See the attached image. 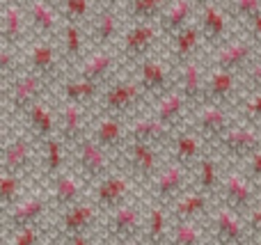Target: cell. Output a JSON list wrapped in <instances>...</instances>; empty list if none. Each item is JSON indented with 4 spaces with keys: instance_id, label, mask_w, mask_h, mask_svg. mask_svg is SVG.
I'll use <instances>...</instances> for the list:
<instances>
[{
    "instance_id": "1",
    "label": "cell",
    "mask_w": 261,
    "mask_h": 245,
    "mask_svg": "<svg viewBox=\"0 0 261 245\" xmlns=\"http://www.w3.org/2000/svg\"><path fill=\"white\" fill-rule=\"evenodd\" d=\"M147 99V92L142 90L138 78H119L113 80L103 90L99 103H101V115H115V117H126V115L135 113L140 103Z\"/></svg>"
},
{
    "instance_id": "2",
    "label": "cell",
    "mask_w": 261,
    "mask_h": 245,
    "mask_svg": "<svg viewBox=\"0 0 261 245\" xmlns=\"http://www.w3.org/2000/svg\"><path fill=\"white\" fill-rule=\"evenodd\" d=\"M206 232L213 245H252L245 218L222 204L216 206L206 218Z\"/></svg>"
},
{
    "instance_id": "3",
    "label": "cell",
    "mask_w": 261,
    "mask_h": 245,
    "mask_svg": "<svg viewBox=\"0 0 261 245\" xmlns=\"http://www.w3.org/2000/svg\"><path fill=\"white\" fill-rule=\"evenodd\" d=\"M220 204L227 206L229 211L239 215H248L250 211L261 202V190L259 186L248 177V174H241V172H227L225 179H222V186H220Z\"/></svg>"
},
{
    "instance_id": "4",
    "label": "cell",
    "mask_w": 261,
    "mask_h": 245,
    "mask_svg": "<svg viewBox=\"0 0 261 245\" xmlns=\"http://www.w3.org/2000/svg\"><path fill=\"white\" fill-rule=\"evenodd\" d=\"M144 215L133 202L115 209L106 215L103 223V243L106 245H126L135 238H142Z\"/></svg>"
},
{
    "instance_id": "5",
    "label": "cell",
    "mask_w": 261,
    "mask_h": 245,
    "mask_svg": "<svg viewBox=\"0 0 261 245\" xmlns=\"http://www.w3.org/2000/svg\"><path fill=\"white\" fill-rule=\"evenodd\" d=\"M48 85L50 83L46 80V78H41L39 73L30 71V69H23V71L5 87V90H7V96H5L7 110L12 115H25L37 101L44 99Z\"/></svg>"
},
{
    "instance_id": "6",
    "label": "cell",
    "mask_w": 261,
    "mask_h": 245,
    "mask_svg": "<svg viewBox=\"0 0 261 245\" xmlns=\"http://www.w3.org/2000/svg\"><path fill=\"white\" fill-rule=\"evenodd\" d=\"M234 126L229 105L199 103L190 113V128L208 145H218L229 128Z\"/></svg>"
},
{
    "instance_id": "7",
    "label": "cell",
    "mask_w": 261,
    "mask_h": 245,
    "mask_svg": "<svg viewBox=\"0 0 261 245\" xmlns=\"http://www.w3.org/2000/svg\"><path fill=\"white\" fill-rule=\"evenodd\" d=\"M188 188H193V170L188 165H181L170 160L151 181V202L170 206L176 197H181Z\"/></svg>"
},
{
    "instance_id": "8",
    "label": "cell",
    "mask_w": 261,
    "mask_h": 245,
    "mask_svg": "<svg viewBox=\"0 0 261 245\" xmlns=\"http://www.w3.org/2000/svg\"><path fill=\"white\" fill-rule=\"evenodd\" d=\"M76 165L78 174L85 177L87 181H101L103 177H108L113 172V160L115 154L99 145L92 135H85L83 140H78L76 145Z\"/></svg>"
},
{
    "instance_id": "9",
    "label": "cell",
    "mask_w": 261,
    "mask_h": 245,
    "mask_svg": "<svg viewBox=\"0 0 261 245\" xmlns=\"http://www.w3.org/2000/svg\"><path fill=\"white\" fill-rule=\"evenodd\" d=\"M135 179L124 172H110L101 181L94 183V204L101 209V213H113L115 209L128 204L135 193Z\"/></svg>"
},
{
    "instance_id": "10",
    "label": "cell",
    "mask_w": 261,
    "mask_h": 245,
    "mask_svg": "<svg viewBox=\"0 0 261 245\" xmlns=\"http://www.w3.org/2000/svg\"><path fill=\"white\" fill-rule=\"evenodd\" d=\"M158 37H161L158 23H133L130 28H126L122 44H119L122 62L140 64L142 60H147L151 55V50L156 48Z\"/></svg>"
},
{
    "instance_id": "11",
    "label": "cell",
    "mask_w": 261,
    "mask_h": 245,
    "mask_svg": "<svg viewBox=\"0 0 261 245\" xmlns=\"http://www.w3.org/2000/svg\"><path fill=\"white\" fill-rule=\"evenodd\" d=\"M101 209L94 202H78V204L69 206V209L60 211L58 225H55V234L58 236H76V234H94L99 227Z\"/></svg>"
},
{
    "instance_id": "12",
    "label": "cell",
    "mask_w": 261,
    "mask_h": 245,
    "mask_svg": "<svg viewBox=\"0 0 261 245\" xmlns=\"http://www.w3.org/2000/svg\"><path fill=\"white\" fill-rule=\"evenodd\" d=\"M257 46L252 44V39H243V37H231L229 41L213 50V69H225V71L234 73H245L250 69V64L257 60Z\"/></svg>"
},
{
    "instance_id": "13",
    "label": "cell",
    "mask_w": 261,
    "mask_h": 245,
    "mask_svg": "<svg viewBox=\"0 0 261 245\" xmlns=\"http://www.w3.org/2000/svg\"><path fill=\"white\" fill-rule=\"evenodd\" d=\"M216 147L234 160H248L261 147V128L257 124H248V122L234 124Z\"/></svg>"
},
{
    "instance_id": "14",
    "label": "cell",
    "mask_w": 261,
    "mask_h": 245,
    "mask_svg": "<svg viewBox=\"0 0 261 245\" xmlns=\"http://www.w3.org/2000/svg\"><path fill=\"white\" fill-rule=\"evenodd\" d=\"M48 209H53L48 195H44V193L25 195L14 209H9L7 213H3L5 215V225H3L5 232L12 234V232H16V229L30 227V225H44L46 211Z\"/></svg>"
},
{
    "instance_id": "15",
    "label": "cell",
    "mask_w": 261,
    "mask_h": 245,
    "mask_svg": "<svg viewBox=\"0 0 261 245\" xmlns=\"http://www.w3.org/2000/svg\"><path fill=\"white\" fill-rule=\"evenodd\" d=\"M35 142H39L35 135L30 133H16L14 138L5 140L3 145V172H12V174H23L35 165Z\"/></svg>"
},
{
    "instance_id": "16",
    "label": "cell",
    "mask_w": 261,
    "mask_h": 245,
    "mask_svg": "<svg viewBox=\"0 0 261 245\" xmlns=\"http://www.w3.org/2000/svg\"><path fill=\"white\" fill-rule=\"evenodd\" d=\"M138 80L151 99H161L176 90V76L172 73V69L163 60L151 58V55L138 64Z\"/></svg>"
},
{
    "instance_id": "17",
    "label": "cell",
    "mask_w": 261,
    "mask_h": 245,
    "mask_svg": "<svg viewBox=\"0 0 261 245\" xmlns=\"http://www.w3.org/2000/svg\"><path fill=\"white\" fill-rule=\"evenodd\" d=\"M119 64H122V55H119V50H115V48H94L81 60L76 73L83 76V78H90V80L99 83L101 87H108Z\"/></svg>"
},
{
    "instance_id": "18",
    "label": "cell",
    "mask_w": 261,
    "mask_h": 245,
    "mask_svg": "<svg viewBox=\"0 0 261 245\" xmlns=\"http://www.w3.org/2000/svg\"><path fill=\"white\" fill-rule=\"evenodd\" d=\"M199 16H197V23H199V30H202V37H204V44L208 48H220L225 41H229V21L231 16L227 14L225 5H220V0L216 3L206 5V7L197 9Z\"/></svg>"
},
{
    "instance_id": "19",
    "label": "cell",
    "mask_w": 261,
    "mask_h": 245,
    "mask_svg": "<svg viewBox=\"0 0 261 245\" xmlns=\"http://www.w3.org/2000/svg\"><path fill=\"white\" fill-rule=\"evenodd\" d=\"M122 156L126 158V168L130 170V177L140 181H153L161 172V156L158 147L144 145V142H126L122 149Z\"/></svg>"
},
{
    "instance_id": "20",
    "label": "cell",
    "mask_w": 261,
    "mask_h": 245,
    "mask_svg": "<svg viewBox=\"0 0 261 245\" xmlns=\"http://www.w3.org/2000/svg\"><path fill=\"white\" fill-rule=\"evenodd\" d=\"M62 64H64V58H62V53L55 48L53 39H37L25 53V69L39 73V76L46 78L48 83L58 80Z\"/></svg>"
},
{
    "instance_id": "21",
    "label": "cell",
    "mask_w": 261,
    "mask_h": 245,
    "mask_svg": "<svg viewBox=\"0 0 261 245\" xmlns=\"http://www.w3.org/2000/svg\"><path fill=\"white\" fill-rule=\"evenodd\" d=\"M25 14L30 30L37 35V39H55L62 32L60 23H64V18L58 5L48 3V0H30L25 5Z\"/></svg>"
},
{
    "instance_id": "22",
    "label": "cell",
    "mask_w": 261,
    "mask_h": 245,
    "mask_svg": "<svg viewBox=\"0 0 261 245\" xmlns=\"http://www.w3.org/2000/svg\"><path fill=\"white\" fill-rule=\"evenodd\" d=\"M85 183H87L85 177L71 174V172H62L58 177H53L50 179L48 193H46L50 200V206L58 211H64L69 206L83 202L85 200Z\"/></svg>"
},
{
    "instance_id": "23",
    "label": "cell",
    "mask_w": 261,
    "mask_h": 245,
    "mask_svg": "<svg viewBox=\"0 0 261 245\" xmlns=\"http://www.w3.org/2000/svg\"><path fill=\"white\" fill-rule=\"evenodd\" d=\"M211 195L188 188L181 197H176L167 209H170V218L172 223H188V220H204L211 215Z\"/></svg>"
},
{
    "instance_id": "24",
    "label": "cell",
    "mask_w": 261,
    "mask_h": 245,
    "mask_svg": "<svg viewBox=\"0 0 261 245\" xmlns=\"http://www.w3.org/2000/svg\"><path fill=\"white\" fill-rule=\"evenodd\" d=\"M241 76L225 69H211L206 73V90H204V103L216 105H234L236 92H239Z\"/></svg>"
},
{
    "instance_id": "25",
    "label": "cell",
    "mask_w": 261,
    "mask_h": 245,
    "mask_svg": "<svg viewBox=\"0 0 261 245\" xmlns=\"http://www.w3.org/2000/svg\"><path fill=\"white\" fill-rule=\"evenodd\" d=\"M28 14L25 7L14 3L3 5V21H0V37H3V46L9 48H21V44L25 41L28 35Z\"/></svg>"
},
{
    "instance_id": "26",
    "label": "cell",
    "mask_w": 261,
    "mask_h": 245,
    "mask_svg": "<svg viewBox=\"0 0 261 245\" xmlns=\"http://www.w3.org/2000/svg\"><path fill=\"white\" fill-rule=\"evenodd\" d=\"M176 90L188 99L190 108L204 103V90H206V73L199 67L197 60L176 67Z\"/></svg>"
},
{
    "instance_id": "27",
    "label": "cell",
    "mask_w": 261,
    "mask_h": 245,
    "mask_svg": "<svg viewBox=\"0 0 261 245\" xmlns=\"http://www.w3.org/2000/svg\"><path fill=\"white\" fill-rule=\"evenodd\" d=\"M174 131L170 126L161 122L156 115H140L130 122L128 126V140L130 142H144V145H153V147H161L163 142L172 140Z\"/></svg>"
},
{
    "instance_id": "28",
    "label": "cell",
    "mask_w": 261,
    "mask_h": 245,
    "mask_svg": "<svg viewBox=\"0 0 261 245\" xmlns=\"http://www.w3.org/2000/svg\"><path fill=\"white\" fill-rule=\"evenodd\" d=\"M122 35V21L117 9H99L90 23V39L94 48H113Z\"/></svg>"
},
{
    "instance_id": "29",
    "label": "cell",
    "mask_w": 261,
    "mask_h": 245,
    "mask_svg": "<svg viewBox=\"0 0 261 245\" xmlns=\"http://www.w3.org/2000/svg\"><path fill=\"white\" fill-rule=\"evenodd\" d=\"M222 165L213 154H204L197 163L193 165V188L204 195L216 197L222 186Z\"/></svg>"
},
{
    "instance_id": "30",
    "label": "cell",
    "mask_w": 261,
    "mask_h": 245,
    "mask_svg": "<svg viewBox=\"0 0 261 245\" xmlns=\"http://www.w3.org/2000/svg\"><path fill=\"white\" fill-rule=\"evenodd\" d=\"M87 113L81 103H64L58 113V135L69 145H76L78 140L87 135Z\"/></svg>"
},
{
    "instance_id": "31",
    "label": "cell",
    "mask_w": 261,
    "mask_h": 245,
    "mask_svg": "<svg viewBox=\"0 0 261 245\" xmlns=\"http://www.w3.org/2000/svg\"><path fill=\"white\" fill-rule=\"evenodd\" d=\"M92 138H94L103 149L117 154V151L124 149V145L128 142V126H124L122 117L101 115L96 126H94V131H92Z\"/></svg>"
},
{
    "instance_id": "32",
    "label": "cell",
    "mask_w": 261,
    "mask_h": 245,
    "mask_svg": "<svg viewBox=\"0 0 261 245\" xmlns=\"http://www.w3.org/2000/svg\"><path fill=\"white\" fill-rule=\"evenodd\" d=\"M172 232V218H170V209L165 204L151 202L147 215H144V232L142 238L147 241V245H167Z\"/></svg>"
},
{
    "instance_id": "33",
    "label": "cell",
    "mask_w": 261,
    "mask_h": 245,
    "mask_svg": "<svg viewBox=\"0 0 261 245\" xmlns=\"http://www.w3.org/2000/svg\"><path fill=\"white\" fill-rule=\"evenodd\" d=\"M23 117H25V122H28V133L35 135L39 142L48 140V138H55V133H58V113H55L44 99L37 101Z\"/></svg>"
},
{
    "instance_id": "34",
    "label": "cell",
    "mask_w": 261,
    "mask_h": 245,
    "mask_svg": "<svg viewBox=\"0 0 261 245\" xmlns=\"http://www.w3.org/2000/svg\"><path fill=\"white\" fill-rule=\"evenodd\" d=\"M172 156L176 163L188 165L193 170V165L204 156V140L193 131V128H179L172 135Z\"/></svg>"
},
{
    "instance_id": "35",
    "label": "cell",
    "mask_w": 261,
    "mask_h": 245,
    "mask_svg": "<svg viewBox=\"0 0 261 245\" xmlns=\"http://www.w3.org/2000/svg\"><path fill=\"white\" fill-rule=\"evenodd\" d=\"M172 60H174L176 67L181 64L190 62V60H197V53H199V46H202L204 37H202V30H199V23H190L186 25L181 32H176L172 37Z\"/></svg>"
},
{
    "instance_id": "36",
    "label": "cell",
    "mask_w": 261,
    "mask_h": 245,
    "mask_svg": "<svg viewBox=\"0 0 261 245\" xmlns=\"http://www.w3.org/2000/svg\"><path fill=\"white\" fill-rule=\"evenodd\" d=\"M197 9V5L193 0H172L167 5V9L163 12V16L158 18V28L161 35L172 39L176 32H181L186 25L193 23V12Z\"/></svg>"
},
{
    "instance_id": "37",
    "label": "cell",
    "mask_w": 261,
    "mask_h": 245,
    "mask_svg": "<svg viewBox=\"0 0 261 245\" xmlns=\"http://www.w3.org/2000/svg\"><path fill=\"white\" fill-rule=\"evenodd\" d=\"M188 110H193V108H190V103H188V99H186L179 90H172L170 94L156 99L153 115H156V117L161 119L165 126H170L172 131H174V128H179V124L184 122V117H186V113H188Z\"/></svg>"
},
{
    "instance_id": "38",
    "label": "cell",
    "mask_w": 261,
    "mask_h": 245,
    "mask_svg": "<svg viewBox=\"0 0 261 245\" xmlns=\"http://www.w3.org/2000/svg\"><path fill=\"white\" fill-rule=\"evenodd\" d=\"M62 94H64V101L69 103H81V105H90L92 101L101 99V85L90 78H83V76H73V78H67L62 83Z\"/></svg>"
},
{
    "instance_id": "39",
    "label": "cell",
    "mask_w": 261,
    "mask_h": 245,
    "mask_svg": "<svg viewBox=\"0 0 261 245\" xmlns=\"http://www.w3.org/2000/svg\"><path fill=\"white\" fill-rule=\"evenodd\" d=\"M83 28L85 25H78V23H62V58H64V64H71V62H78V60L85 58L83 48H85V39H83Z\"/></svg>"
},
{
    "instance_id": "40",
    "label": "cell",
    "mask_w": 261,
    "mask_h": 245,
    "mask_svg": "<svg viewBox=\"0 0 261 245\" xmlns=\"http://www.w3.org/2000/svg\"><path fill=\"white\" fill-rule=\"evenodd\" d=\"M25 197V177L12 172H0V209L7 213Z\"/></svg>"
},
{
    "instance_id": "41",
    "label": "cell",
    "mask_w": 261,
    "mask_h": 245,
    "mask_svg": "<svg viewBox=\"0 0 261 245\" xmlns=\"http://www.w3.org/2000/svg\"><path fill=\"white\" fill-rule=\"evenodd\" d=\"M206 225L202 220H188V223H172V232L167 245H204L206 241Z\"/></svg>"
},
{
    "instance_id": "42",
    "label": "cell",
    "mask_w": 261,
    "mask_h": 245,
    "mask_svg": "<svg viewBox=\"0 0 261 245\" xmlns=\"http://www.w3.org/2000/svg\"><path fill=\"white\" fill-rule=\"evenodd\" d=\"M172 0H128L126 16L133 23H158Z\"/></svg>"
},
{
    "instance_id": "43",
    "label": "cell",
    "mask_w": 261,
    "mask_h": 245,
    "mask_svg": "<svg viewBox=\"0 0 261 245\" xmlns=\"http://www.w3.org/2000/svg\"><path fill=\"white\" fill-rule=\"evenodd\" d=\"M60 14L67 23H78V25H90L94 14L99 12L92 0H62L58 5Z\"/></svg>"
},
{
    "instance_id": "44",
    "label": "cell",
    "mask_w": 261,
    "mask_h": 245,
    "mask_svg": "<svg viewBox=\"0 0 261 245\" xmlns=\"http://www.w3.org/2000/svg\"><path fill=\"white\" fill-rule=\"evenodd\" d=\"M41 145H44V168L48 179L62 174L64 172V140L60 135H55L44 140Z\"/></svg>"
},
{
    "instance_id": "45",
    "label": "cell",
    "mask_w": 261,
    "mask_h": 245,
    "mask_svg": "<svg viewBox=\"0 0 261 245\" xmlns=\"http://www.w3.org/2000/svg\"><path fill=\"white\" fill-rule=\"evenodd\" d=\"M225 9L234 21L248 25L252 18L261 14V0H225Z\"/></svg>"
},
{
    "instance_id": "46",
    "label": "cell",
    "mask_w": 261,
    "mask_h": 245,
    "mask_svg": "<svg viewBox=\"0 0 261 245\" xmlns=\"http://www.w3.org/2000/svg\"><path fill=\"white\" fill-rule=\"evenodd\" d=\"M21 71L23 69H21V55H18V48L3 46V48H0V76H3V83L9 85Z\"/></svg>"
},
{
    "instance_id": "47",
    "label": "cell",
    "mask_w": 261,
    "mask_h": 245,
    "mask_svg": "<svg viewBox=\"0 0 261 245\" xmlns=\"http://www.w3.org/2000/svg\"><path fill=\"white\" fill-rule=\"evenodd\" d=\"M46 234V225H30V227L16 229V232L7 234V245H41Z\"/></svg>"
},
{
    "instance_id": "48",
    "label": "cell",
    "mask_w": 261,
    "mask_h": 245,
    "mask_svg": "<svg viewBox=\"0 0 261 245\" xmlns=\"http://www.w3.org/2000/svg\"><path fill=\"white\" fill-rule=\"evenodd\" d=\"M239 113L243 122L248 124H261V92H250L243 101L239 103Z\"/></svg>"
},
{
    "instance_id": "49",
    "label": "cell",
    "mask_w": 261,
    "mask_h": 245,
    "mask_svg": "<svg viewBox=\"0 0 261 245\" xmlns=\"http://www.w3.org/2000/svg\"><path fill=\"white\" fill-rule=\"evenodd\" d=\"M245 174L259 186V181H261V147L245 160Z\"/></svg>"
},
{
    "instance_id": "50",
    "label": "cell",
    "mask_w": 261,
    "mask_h": 245,
    "mask_svg": "<svg viewBox=\"0 0 261 245\" xmlns=\"http://www.w3.org/2000/svg\"><path fill=\"white\" fill-rule=\"evenodd\" d=\"M245 225H248V229H250V236H252V241L257 236H261V202L254 206L252 211H250L248 215H245Z\"/></svg>"
},
{
    "instance_id": "51",
    "label": "cell",
    "mask_w": 261,
    "mask_h": 245,
    "mask_svg": "<svg viewBox=\"0 0 261 245\" xmlns=\"http://www.w3.org/2000/svg\"><path fill=\"white\" fill-rule=\"evenodd\" d=\"M245 80L252 87V92H261V60H254L250 69L245 71Z\"/></svg>"
},
{
    "instance_id": "52",
    "label": "cell",
    "mask_w": 261,
    "mask_h": 245,
    "mask_svg": "<svg viewBox=\"0 0 261 245\" xmlns=\"http://www.w3.org/2000/svg\"><path fill=\"white\" fill-rule=\"evenodd\" d=\"M245 28H248V37L252 39V44L261 50V14L257 18H252V21H250Z\"/></svg>"
},
{
    "instance_id": "53",
    "label": "cell",
    "mask_w": 261,
    "mask_h": 245,
    "mask_svg": "<svg viewBox=\"0 0 261 245\" xmlns=\"http://www.w3.org/2000/svg\"><path fill=\"white\" fill-rule=\"evenodd\" d=\"M64 245H99L92 234H76V236H62Z\"/></svg>"
},
{
    "instance_id": "54",
    "label": "cell",
    "mask_w": 261,
    "mask_h": 245,
    "mask_svg": "<svg viewBox=\"0 0 261 245\" xmlns=\"http://www.w3.org/2000/svg\"><path fill=\"white\" fill-rule=\"evenodd\" d=\"M99 9H119L124 5V0H92Z\"/></svg>"
},
{
    "instance_id": "55",
    "label": "cell",
    "mask_w": 261,
    "mask_h": 245,
    "mask_svg": "<svg viewBox=\"0 0 261 245\" xmlns=\"http://www.w3.org/2000/svg\"><path fill=\"white\" fill-rule=\"evenodd\" d=\"M44 245H64V238H62V236H58V234H50L48 241H46Z\"/></svg>"
},
{
    "instance_id": "56",
    "label": "cell",
    "mask_w": 261,
    "mask_h": 245,
    "mask_svg": "<svg viewBox=\"0 0 261 245\" xmlns=\"http://www.w3.org/2000/svg\"><path fill=\"white\" fill-rule=\"evenodd\" d=\"M195 5H197V9H202V7H206V5H211V3H216V0H193Z\"/></svg>"
},
{
    "instance_id": "57",
    "label": "cell",
    "mask_w": 261,
    "mask_h": 245,
    "mask_svg": "<svg viewBox=\"0 0 261 245\" xmlns=\"http://www.w3.org/2000/svg\"><path fill=\"white\" fill-rule=\"evenodd\" d=\"M5 3H14V5H21V7H25L30 0H5Z\"/></svg>"
},
{
    "instance_id": "58",
    "label": "cell",
    "mask_w": 261,
    "mask_h": 245,
    "mask_svg": "<svg viewBox=\"0 0 261 245\" xmlns=\"http://www.w3.org/2000/svg\"><path fill=\"white\" fill-rule=\"evenodd\" d=\"M126 245H147V241H144V238H135V241H130Z\"/></svg>"
},
{
    "instance_id": "59",
    "label": "cell",
    "mask_w": 261,
    "mask_h": 245,
    "mask_svg": "<svg viewBox=\"0 0 261 245\" xmlns=\"http://www.w3.org/2000/svg\"><path fill=\"white\" fill-rule=\"evenodd\" d=\"M252 245H261V236H257V238H254V241H252Z\"/></svg>"
},
{
    "instance_id": "60",
    "label": "cell",
    "mask_w": 261,
    "mask_h": 245,
    "mask_svg": "<svg viewBox=\"0 0 261 245\" xmlns=\"http://www.w3.org/2000/svg\"><path fill=\"white\" fill-rule=\"evenodd\" d=\"M48 3H53V5H60V3H62V0H48Z\"/></svg>"
},
{
    "instance_id": "61",
    "label": "cell",
    "mask_w": 261,
    "mask_h": 245,
    "mask_svg": "<svg viewBox=\"0 0 261 245\" xmlns=\"http://www.w3.org/2000/svg\"><path fill=\"white\" fill-rule=\"evenodd\" d=\"M204 245H213V243H211V241H208V238H206V241H204Z\"/></svg>"
},
{
    "instance_id": "62",
    "label": "cell",
    "mask_w": 261,
    "mask_h": 245,
    "mask_svg": "<svg viewBox=\"0 0 261 245\" xmlns=\"http://www.w3.org/2000/svg\"><path fill=\"white\" fill-rule=\"evenodd\" d=\"M259 190H261V181H259Z\"/></svg>"
}]
</instances>
